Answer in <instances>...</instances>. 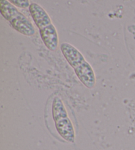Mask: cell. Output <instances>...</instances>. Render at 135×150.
Masks as SVG:
<instances>
[{
    "mask_svg": "<svg viewBox=\"0 0 135 150\" xmlns=\"http://www.w3.org/2000/svg\"><path fill=\"white\" fill-rule=\"evenodd\" d=\"M74 71L78 79L86 88L92 89L95 86V73L92 67L87 61H85L77 68L74 69Z\"/></svg>",
    "mask_w": 135,
    "mask_h": 150,
    "instance_id": "cell-3",
    "label": "cell"
},
{
    "mask_svg": "<svg viewBox=\"0 0 135 150\" xmlns=\"http://www.w3.org/2000/svg\"><path fill=\"white\" fill-rule=\"evenodd\" d=\"M0 11L14 30L26 36L34 35L36 30L31 21L7 0H0Z\"/></svg>",
    "mask_w": 135,
    "mask_h": 150,
    "instance_id": "cell-1",
    "label": "cell"
},
{
    "mask_svg": "<svg viewBox=\"0 0 135 150\" xmlns=\"http://www.w3.org/2000/svg\"><path fill=\"white\" fill-rule=\"evenodd\" d=\"M57 131L61 137L70 143L75 142V132L71 119L69 117L62 118L55 121Z\"/></svg>",
    "mask_w": 135,
    "mask_h": 150,
    "instance_id": "cell-6",
    "label": "cell"
},
{
    "mask_svg": "<svg viewBox=\"0 0 135 150\" xmlns=\"http://www.w3.org/2000/svg\"><path fill=\"white\" fill-rule=\"evenodd\" d=\"M28 9L32 20L39 30L52 24V21L50 15L39 4L32 3L30 5Z\"/></svg>",
    "mask_w": 135,
    "mask_h": 150,
    "instance_id": "cell-4",
    "label": "cell"
},
{
    "mask_svg": "<svg viewBox=\"0 0 135 150\" xmlns=\"http://www.w3.org/2000/svg\"><path fill=\"white\" fill-rule=\"evenodd\" d=\"M52 116L54 122L62 118L69 117L63 101L58 96H56L53 99L52 103Z\"/></svg>",
    "mask_w": 135,
    "mask_h": 150,
    "instance_id": "cell-7",
    "label": "cell"
},
{
    "mask_svg": "<svg viewBox=\"0 0 135 150\" xmlns=\"http://www.w3.org/2000/svg\"><path fill=\"white\" fill-rule=\"evenodd\" d=\"M7 1L16 7L21 8V9H26L29 7L31 5L29 0H7Z\"/></svg>",
    "mask_w": 135,
    "mask_h": 150,
    "instance_id": "cell-8",
    "label": "cell"
},
{
    "mask_svg": "<svg viewBox=\"0 0 135 150\" xmlns=\"http://www.w3.org/2000/svg\"><path fill=\"white\" fill-rule=\"evenodd\" d=\"M39 32L43 43L48 50L54 52L58 49L59 44L58 33L53 23L40 29Z\"/></svg>",
    "mask_w": 135,
    "mask_h": 150,
    "instance_id": "cell-5",
    "label": "cell"
},
{
    "mask_svg": "<svg viewBox=\"0 0 135 150\" xmlns=\"http://www.w3.org/2000/svg\"><path fill=\"white\" fill-rule=\"evenodd\" d=\"M60 49L64 57L73 69L86 61L85 57L79 50L69 43L61 44Z\"/></svg>",
    "mask_w": 135,
    "mask_h": 150,
    "instance_id": "cell-2",
    "label": "cell"
}]
</instances>
